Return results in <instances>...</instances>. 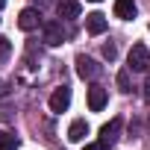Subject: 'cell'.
Here are the masks:
<instances>
[{
	"label": "cell",
	"instance_id": "cell-6",
	"mask_svg": "<svg viewBox=\"0 0 150 150\" xmlns=\"http://www.w3.org/2000/svg\"><path fill=\"white\" fill-rule=\"evenodd\" d=\"M118 132H121V118H112L109 124L100 127V144H103V147H112V144L118 141Z\"/></svg>",
	"mask_w": 150,
	"mask_h": 150
},
{
	"label": "cell",
	"instance_id": "cell-7",
	"mask_svg": "<svg viewBox=\"0 0 150 150\" xmlns=\"http://www.w3.org/2000/svg\"><path fill=\"white\" fill-rule=\"evenodd\" d=\"M106 106V88L103 86H91L88 88V109L91 112H100Z\"/></svg>",
	"mask_w": 150,
	"mask_h": 150
},
{
	"label": "cell",
	"instance_id": "cell-18",
	"mask_svg": "<svg viewBox=\"0 0 150 150\" xmlns=\"http://www.w3.org/2000/svg\"><path fill=\"white\" fill-rule=\"evenodd\" d=\"M144 94L150 97V74H147V80H144Z\"/></svg>",
	"mask_w": 150,
	"mask_h": 150
},
{
	"label": "cell",
	"instance_id": "cell-10",
	"mask_svg": "<svg viewBox=\"0 0 150 150\" xmlns=\"http://www.w3.org/2000/svg\"><path fill=\"white\" fill-rule=\"evenodd\" d=\"M59 18H65V21L80 18V3H77V0H62V3H59Z\"/></svg>",
	"mask_w": 150,
	"mask_h": 150
},
{
	"label": "cell",
	"instance_id": "cell-15",
	"mask_svg": "<svg viewBox=\"0 0 150 150\" xmlns=\"http://www.w3.org/2000/svg\"><path fill=\"white\" fill-rule=\"evenodd\" d=\"M12 53V44H9V38H3V35H0V59H6Z\"/></svg>",
	"mask_w": 150,
	"mask_h": 150
},
{
	"label": "cell",
	"instance_id": "cell-16",
	"mask_svg": "<svg viewBox=\"0 0 150 150\" xmlns=\"http://www.w3.org/2000/svg\"><path fill=\"white\" fill-rule=\"evenodd\" d=\"M9 88H12L9 83H3V80H0V97H6V94H9Z\"/></svg>",
	"mask_w": 150,
	"mask_h": 150
},
{
	"label": "cell",
	"instance_id": "cell-11",
	"mask_svg": "<svg viewBox=\"0 0 150 150\" xmlns=\"http://www.w3.org/2000/svg\"><path fill=\"white\" fill-rule=\"evenodd\" d=\"M86 135H88V124H86V121H74V124L68 127V138H71L74 144H77V141H83Z\"/></svg>",
	"mask_w": 150,
	"mask_h": 150
},
{
	"label": "cell",
	"instance_id": "cell-12",
	"mask_svg": "<svg viewBox=\"0 0 150 150\" xmlns=\"http://www.w3.org/2000/svg\"><path fill=\"white\" fill-rule=\"evenodd\" d=\"M15 147H18V135L0 129V150H15Z\"/></svg>",
	"mask_w": 150,
	"mask_h": 150
},
{
	"label": "cell",
	"instance_id": "cell-8",
	"mask_svg": "<svg viewBox=\"0 0 150 150\" xmlns=\"http://www.w3.org/2000/svg\"><path fill=\"white\" fill-rule=\"evenodd\" d=\"M115 15L121 21H132L135 18V0H115Z\"/></svg>",
	"mask_w": 150,
	"mask_h": 150
},
{
	"label": "cell",
	"instance_id": "cell-14",
	"mask_svg": "<svg viewBox=\"0 0 150 150\" xmlns=\"http://www.w3.org/2000/svg\"><path fill=\"white\" fill-rule=\"evenodd\" d=\"M103 56H106L109 62H115V56H118V47H115L112 41H109V44H103Z\"/></svg>",
	"mask_w": 150,
	"mask_h": 150
},
{
	"label": "cell",
	"instance_id": "cell-20",
	"mask_svg": "<svg viewBox=\"0 0 150 150\" xmlns=\"http://www.w3.org/2000/svg\"><path fill=\"white\" fill-rule=\"evenodd\" d=\"M3 6H6V0H0V9H3Z\"/></svg>",
	"mask_w": 150,
	"mask_h": 150
},
{
	"label": "cell",
	"instance_id": "cell-13",
	"mask_svg": "<svg viewBox=\"0 0 150 150\" xmlns=\"http://www.w3.org/2000/svg\"><path fill=\"white\" fill-rule=\"evenodd\" d=\"M118 86H121V91H132V86H129V68L118 74Z\"/></svg>",
	"mask_w": 150,
	"mask_h": 150
},
{
	"label": "cell",
	"instance_id": "cell-3",
	"mask_svg": "<svg viewBox=\"0 0 150 150\" xmlns=\"http://www.w3.org/2000/svg\"><path fill=\"white\" fill-rule=\"evenodd\" d=\"M74 65H77V74H80V77L83 80H94L97 77V74H100V65L94 62V59H88V56H77V59H74Z\"/></svg>",
	"mask_w": 150,
	"mask_h": 150
},
{
	"label": "cell",
	"instance_id": "cell-2",
	"mask_svg": "<svg viewBox=\"0 0 150 150\" xmlns=\"http://www.w3.org/2000/svg\"><path fill=\"white\" fill-rule=\"evenodd\" d=\"M147 65H150V50H147V44H132V50H129V56H127V68H129V71H147Z\"/></svg>",
	"mask_w": 150,
	"mask_h": 150
},
{
	"label": "cell",
	"instance_id": "cell-4",
	"mask_svg": "<svg viewBox=\"0 0 150 150\" xmlns=\"http://www.w3.org/2000/svg\"><path fill=\"white\" fill-rule=\"evenodd\" d=\"M18 27H21L24 33L38 30V27H41V12H38V9H21V15H18Z\"/></svg>",
	"mask_w": 150,
	"mask_h": 150
},
{
	"label": "cell",
	"instance_id": "cell-17",
	"mask_svg": "<svg viewBox=\"0 0 150 150\" xmlns=\"http://www.w3.org/2000/svg\"><path fill=\"white\" fill-rule=\"evenodd\" d=\"M86 150H106V147H103V144L97 141V144H86Z\"/></svg>",
	"mask_w": 150,
	"mask_h": 150
},
{
	"label": "cell",
	"instance_id": "cell-1",
	"mask_svg": "<svg viewBox=\"0 0 150 150\" xmlns=\"http://www.w3.org/2000/svg\"><path fill=\"white\" fill-rule=\"evenodd\" d=\"M41 30H44V44H50V47H59L68 38V30L62 27V21H47V24H41Z\"/></svg>",
	"mask_w": 150,
	"mask_h": 150
},
{
	"label": "cell",
	"instance_id": "cell-9",
	"mask_svg": "<svg viewBox=\"0 0 150 150\" xmlns=\"http://www.w3.org/2000/svg\"><path fill=\"white\" fill-rule=\"evenodd\" d=\"M86 27H88V33H91V35H100V33L106 30V15H100V12L86 15Z\"/></svg>",
	"mask_w": 150,
	"mask_h": 150
},
{
	"label": "cell",
	"instance_id": "cell-19",
	"mask_svg": "<svg viewBox=\"0 0 150 150\" xmlns=\"http://www.w3.org/2000/svg\"><path fill=\"white\" fill-rule=\"evenodd\" d=\"M38 6H50V3H56V0H35Z\"/></svg>",
	"mask_w": 150,
	"mask_h": 150
},
{
	"label": "cell",
	"instance_id": "cell-21",
	"mask_svg": "<svg viewBox=\"0 0 150 150\" xmlns=\"http://www.w3.org/2000/svg\"><path fill=\"white\" fill-rule=\"evenodd\" d=\"M91 3H100V0H91Z\"/></svg>",
	"mask_w": 150,
	"mask_h": 150
},
{
	"label": "cell",
	"instance_id": "cell-5",
	"mask_svg": "<svg viewBox=\"0 0 150 150\" xmlns=\"http://www.w3.org/2000/svg\"><path fill=\"white\" fill-rule=\"evenodd\" d=\"M68 106H71V88L68 86H59L50 94V112H65Z\"/></svg>",
	"mask_w": 150,
	"mask_h": 150
}]
</instances>
